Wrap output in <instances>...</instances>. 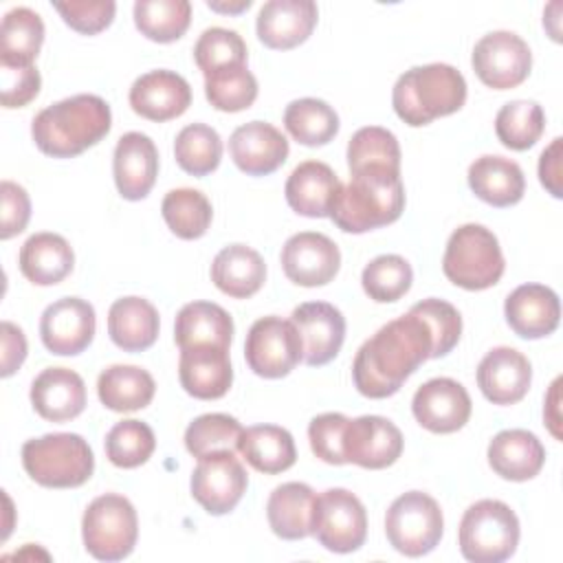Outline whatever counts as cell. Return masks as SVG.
Listing matches in <instances>:
<instances>
[{"label":"cell","instance_id":"obj_1","mask_svg":"<svg viewBox=\"0 0 563 563\" xmlns=\"http://www.w3.org/2000/svg\"><path fill=\"white\" fill-rule=\"evenodd\" d=\"M433 354V336L427 323L407 312L385 323L367 339L352 363V380L367 398L394 396L402 383Z\"/></svg>","mask_w":563,"mask_h":563},{"label":"cell","instance_id":"obj_2","mask_svg":"<svg viewBox=\"0 0 563 563\" xmlns=\"http://www.w3.org/2000/svg\"><path fill=\"white\" fill-rule=\"evenodd\" d=\"M112 128L110 106L97 95L62 99L33 117L31 136L53 158H73L97 145Z\"/></svg>","mask_w":563,"mask_h":563},{"label":"cell","instance_id":"obj_3","mask_svg":"<svg viewBox=\"0 0 563 563\" xmlns=\"http://www.w3.org/2000/svg\"><path fill=\"white\" fill-rule=\"evenodd\" d=\"M405 209V185L400 174L387 169H361L341 185L330 220L345 233H365L387 227Z\"/></svg>","mask_w":563,"mask_h":563},{"label":"cell","instance_id":"obj_4","mask_svg":"<svg viewBox=\"0 0 563 563\" xmlns=\"http://www.w3.org/2000/svg\"><path fill=\"white\" fill-rule=\"evenodd\" d=\"M466 101V79L449 64H424L405 70L391 90L398 119L411 128L457 112Z\"/></svg>","mask_w":563,"mask_h":563},{"label":"cell","instance_id":"obj_5","mask_svg":"<svg viewBox=\"0 0 563 563\" xmlns=\"http://www.w3.org/2000/svg\"><path fill=\"white\" fill-rule=\"evenodd\" d=\"M26 475L46 488H77L95 471L90 444L79 433H46L22 446Z\"/></svg>","mask_w":563,"mask_h":563},{"label":"cell","instance_id":"obj_6","mask_svg":"<svg viewBox=\"0 0 563 563\" xmlns=\"http://www.w3.org/2000/svg\"><path fill=\"white\" fill-rule=\"evenodd\" d=\"M506 262L497 235L482 224H462L446 242L442 271L464 290H486L504 275Z\"/></svg>","mask_w":563,"mask_h":563},{"label":"cell","instance_id":"obj_7","mask_svg":"<svg viewBox=\"0 0 563 563\" xmlns=\"http://www.w3.org/2000/svg\"><path fill=\"white\" fill-rule=\"evenodd\" d=\"M457 543L466 561L501 563L519 545V519L508 504L479 499L462 515Z\"/></svg>","mask_w":563,"mask_h":563},{"label":"cell","instance_id":"obj_8","mask_svg":"<svg viewBox=\"0 0 563 563\" xmlns=\"http://www.w3.org/2000/svg\"><path fill=\"white\" fill-rule=\"evenodd\" d=\"M81 537L88 554L99 561L130 556L139 537V519L132 501L117 493L92 499L81 519Z\"/></svg>","mask_w":563,"mask_h":563},{"label":"cell","instance_id":"obj_9","mask_svg":"<svg viewBox=\"0 0 563 563\" xmlns=\"http://www.w3.org/2000/svg\"><path fill=\"white\" fill-rule=\"evenodd\" d=\"M444 517L440 504L422 493L409 490L391 501L385 515L389 545L405 556L429 554L442 539Z\"/></svg>","mask_w":563,"mask_h":563},{"label":"cell","instance_id":"obj_10","mask_svg":"<svg viewBox=\"0 0 563 563\" xmlns=\"http://www.w3.org/2000/svg\"><path fill=\"white\" fill-rule=\"evenodd\" d=\"M244 358L253 374L262 378L288 376L303 361L299 330L290 319L275 314L257 319L246 334Z\"/></svg>","mask_w":563,"mask_h":563},{"label":"cell","instance_id":"obj_11","mask_svg":"<svg viewBox=\"0 0 563 563\" xmlns=\"http://www.w3.org/2000/svg\"><path fill=\"white\" fill-rule=\"evenodd\" d=\"M312 534L336 554L358 550L367 537V512L361 499L345 488H328L317 497Z\"/></svg>","mask_w":563,"mask_h":563},{"label":"cell","instance_id":"obj_12","mask_svg":"<svg viewBox=\"0 0 563 563\" xmlns=\"http://www.w3.org/2000/svg\"><path fill=\"white\" fill-rule=\"evenodd\" d=\"M471 64L482 84L493 90H508L523 84L530 75L532 53L517 33L493 31L475 44Z\"/></svg>","mask_w":563,"mask_h":563},{"label":"cell","instance_id":"obj_13","mask_svg":"<svg viewBox=\"0 0 563 563\" xmlns=\"http://www.w3.org/2000/svg\"><path fill=\"white\" fill-rule=\"evenodd\" d=\"M249 475L233 451L198 457L191 473V495L209 515L231 512L246 493Z\"/></svg>","mask_w":563,"mask_h":563},{"label":"cell","instance_id":"obj_14","mask_svg":"<svg viewBox=\"0 0 563 563\" xmlns=\"http://www.w3.org/2000/svg\"><path fill=\"white\" fill-rule=\"evenodd\" d=\"M95 328V308L79 297H62L53 301L40 319L42 343L57 356L81 354L92 343Z\"/></svg>","mask_w":563,"mask_h":563},{"label":"cell","instance_id":"obj_15","mask_svg":"<svg viewBox=\"0 0 563 563\" xmlns=\"http://www.w3.org/2000/svg\"><path fill=\"white\" fill-rule=\"evenodd\" d=\"M282 268L297 286H325L341 268V251L328 235L301 231L286 240L282 249Z\"/></svg>","mask_w":563,"mask_h":563},{"label":"cell","instance_id":"obj_16","mask_svg":"<svg viewBox=\"0 0 563 563\" xmlns=\"http://www.w3.org/2000/svg\"><path fill=\"white\" fill-rule=\"evenodd\" d=\"M471 396L453 378L440 376L420 385L411 400L413 418L431 433H455L471 418Z\"/></svg>","mask_w":563,"mask_h":563},{"label":"cell","instance_id":"obj_17","mask_svg":"<svg viewBox=\"0 0 563 563\" xmlns=\"http://www.w3.org/2000/svg\"><path fill=\"white\" fill-rule=\"evenodd\" d=\"M400 429L383 416H358L347 420L343 435L345 462L378 471L391 466L402 453Z\"/></svg>","mask_w":563,"mask_h":563},{"label":"cell","instance_id":"obj_18","mask_svg":"<svg viewBox=\"0 0 563 563\" xmlns=\"http://www.w3.org/2000/svg\"><path fill=\"white\" fill-rule=\"evenodd\" d=\"M290 321L299 330L303 363L319 367L330 363L345 341V317L325 301H308L292 310Z\"/></svg>","mask_w":563,"mask_h":563},{"label":"cell","instance_id":"obj_19","mask_svg":"<svg viewBox=\"0 0 563 563\" xmlns=\"http://www.w3.org/2000/svg\"><path fill=\"white\" fill-rule=\"evenodd\" d=\"M317 20L319 9L312 0H268L257 13L255 31L264 46L288 51L310 37Z\"/></svg>","mask_w":563,"mask_h":563},{"label":"cell","instance_id":"obj_20","mask_svg":"<svg viewBox=\"0 0 563 563\" xmlns=\"http://www.w3.org/2000/svg\"><path fill=\"white\" fill-rule=\"evenodd\" d=\"M229 152L240 172L266 176L279 169L288 158L286 136L266 121H249L233 130Z\"/></svg>","mask_w":563,"mask_h":563},{"label":"cell","instance_id":"obj_21","mask_svg":"<svg viewBox=\"0 0 563 563\" xmlns=\"http://www.w3.org/2000/svg\"><path fill=\"white\" fill-rule=\"evenodd\" d=\"M178 378L183 389L198 400L222 398L233 383L229 347L202 343L180 350Z\"/></svg>","mask_w":563,"mask_h":563},{"label":"cell","instance_id":"obj_22","mask_svg":"<svg viewBox=\"0 0 563 563\" xmlns=\"http://www.w3.org/2000/svg\"><path fill=\"white\" fill-rule=\"evenodd\" d=\"M191 103L187 79L174 70H150L130 88L132 110L147 121H169L180 117Z\"/></svg>","mask_w":563,"mask_h":563},{"label":"cell","instance_id":"obj_23","mask_svg":"<svg viewBox=\"0 0 563 563\" xmlns=\"http://www.w3.org/2000/svg\"><path fill=\"white\" fill-rule=\"evenodd\" d=\"M532 383L530 361L515 347H493L477 365V385L493 405L519 402Z\"/></svg>","mask_w":563,"mask_h":563},{"label":"cell","instance_id":"obj_24","mask_svg":"<svg viewBox=\"0 0 563 563\" xmlns=\"http://www.w3.org/2000/svg\"><path fill=\"white\" fill-rule=\"evenodd\" d=\"M112 174L125 200H143L158 176V150L147 134L128 132L117 141Z\"/></svg>","mask_w":563,"mask_h":563},{"label":"cell","instance_id":"obj_25","mask_svg":"<svg viewBox=\"0 0 563 563\" xmlns=\"http://www.w3.org/2000/svg\"><path fill=\"white\" fill-rule=\"evenodd\" d=\"M504 314L517 336L543 339L559 328L561 303L552 288L543 284H521L506 297Z\"/></svg>","mask_w":563,"mask_h":563},{"label":"cell","instance_id":"obj_26","mask_svg":"<svg viewBox=\"0 0 563 563\" xmlns=\"http://www.w3.org/2000/svg\"><path fill=\"white\" fill-rule=\"evenodd\" d=\"M31 405L48 422L77 418L86 407L84 378L68 367H46L31 383Z\"/></svg>","mask_w":563,"mask_h":563},{"label":"cell","instance_id":"obj_27","mask_svg":"<svg viewBox=\"0 0 563 563\" xmlns=\"http://www.w3.org/2000/svg\"><path fill=\"white\" fill-rule=\"evenodd\" d=\"M341 189L334 169L321 161L299 163L286 180L288 207L306 218H330L332 202Z\"/></svg>","mask_w":563,"mask_h":563},{"label":"cell","instance_id":"obj_28","mask_svg":"<svg viewBox=\"0 0 563 563\" xmlns=\"http://www.w3.org/2000/svg\"><path fill=\"white\" fill-rule=\"evenodd\" d=\"M545 449L541 440L526 429L499 431L488 444L490 468L510 482H528L543 468Z\"/></svg>","mask_w":563,"mask_h":563},{"label":"cell","instance_id":"obj_29","mask_svg":"<svg viewBox=\"0 0 563 563\" xmlns=\"http://www.w3.org/2000/svg\"><path fill=\"white\" fill-rule=\"evenodd\" d=\"M471 191L490 207H512L523 198L526 178L521 167L504 156L486 154L468 167Z\"/></svg>","mask_w":563,"mask_h":563},{"label":"cell","instance_id":"obj_30","mask_svg":"<svg viewBox=\"0 0 563 563\" xmlns=\"http://www.w3.org/2000/svg\"><path fill=\"white\" fill-rule=\"evenodd\" d=\"M314 490L303 482H286L277 486L266 504L271 530L286 541L306 539L312 534L314 519Z\"/></svg>","mask_w":563,"mask_h":563},{"label":"cell","instance_id":"obj_31","mask_svg":"<svg viewBox=\"0 0 563 563\" xmlns=\"http://www.w3.org/2000/svg\"><path fill=\"white\" fill-rule=\"evenodd\" d=\"M22 275L35 286H55L70 275L75 253L66 238L57 233H33L20 249L18 257Z\"/></svg>","mask_w":563,"mask_h":563},{"label":"cell","instance_id":"obj_32","mask_svg":"<svg viewBox=\"0 0 563 563\" xmlns=\"http://www.w3.org/2000/svg\"><path fill=\"white\" fill-rule=\"evenodd\" d=\"M211 282L233 299H249L264 286L266 264L255 249L229 244L211 262Z\"/></svg>","mask_w":563,"mask_h":563},{"label":"cell","instance_id":"obj_33","mask_svg":"<svg viewBox=\"0 0 563 563\" xmlns=\"http://www.w3.org/2000/svg\"><path fill=\"white\" fill-rule=\"evenodd\" d=\"M158 310L143 297H121L108 310V334L123 352H143L158 339Z\"/></svg>","mask_w":563,"mask_h":563},{"label":"cell","instance_id":"obj_34","mask_svg":"<svg viewBox=\"0 0 563 563\" xmlns=\"http://www.w3.org/2000/svg\"><path fill=\"white\" fill-rule=\"evenodd\" d=\"M233 339L231 314L213 301H191L180 308L174 323V341L180 350L191 345H220L229 347Z\"/></svg>","mask_w":563,"mask_h":563},{"label":"cell","instance_id":"obj_35","mask_svg":"<svg viewBox=\"0 0 563 563\" xmlns=\"http://www.w3.org/2000/svg\"><path fill=\"white\" fill-rule=\"evenodd\" d=\"M238 451L255 471L266 475L284 473L297 460L290 431L277 424H255L244 429L238 442Z\"/></svg>","mask_w":563,"mask_h":563},{"label":"cell","instance_id":"obj_36","mask_svg":"<svg viewBox=\"0 0 563 563\" xmlns=\"http://www.w3.org/2000/svg\"><path fill=\"white\" fill-rule=\"evenodd\" d=\"M156 383L152 374L136 365H110L99 374L97 394L110 411H139L154 398Z\"/></svg>","mask_w":563,"mask_h":563},{"label":"cell","instance_id":"obj_37","mask_svg":"<svg viewBox=\"0 0 563 563\" xmlns=\"http://www.w3.org/2000/svg\"><path fill=\"white\" fill-rule=\"evenodd\" d=\"M44 42V22L29 7H15L4 13L0 26V64H33Z\"/></svg>","mask_w":563,"mask_h":563},{"label":"cell","instance_id":"obj_38","mask_svg":"<svg viewBox=\"0 0 563 563\" xmlns=\"http://www.w3.org/2000/svg\"><path fill=\"white\" fill-rule=\"evenodd\" d=\"M284 125L297 143L308 147H319L330 143L336 136L339 114L323 99L303 97L286 106Z\"/></svg>","mask_w":563,"mask_h":563},{"label":"cell","instance_id":"obj_39","mask_svg":"<svg viewBox=\"0 0 563 563\" xmlns=\"http://www.w3.org/2000/svg\"><path fill=\"white\" fill-rule=\"evenodd\" d=\"M161 213L169 231L180 240L202 238L213 218L209 198L191 187L167 191L161 202Z\"/></svg>","mask_w":563,"mask_h":563},{"label":"cell","instance_id":"obj_40","mask_svg":"<svg viewBox=\"0 0 563 563\" xmlns=\"http://www.w3.org/2000/svg\"><path fill=\"white\" fill-rule=\"evenodd\" d=\"M191 22V4L187 0H136L134 24L152 42L169 44L185 35Z\"/></svg>","mask_w":563,"mask_h":563},{"label":"cell","instance_id":"obj_41","mask_svg":"<svg viewBox=\"0 0 563 563\" xmlns=\"http://www.w3.org/2000/svg\"><path fill=\"white\" fill-rule=\"evenodd\" d=\"M350 174L361 169H387L400 174V145L394 132L367 125L352 134L347 143Z\"/></svg>","mask_w":563,"mask_h":563},{"label":"cell","instance_id":"obj_42","mask_svg":"<svg viewBox=\"0 0 563 563\" xmlns=\"http://www.w3.org/2000/svg\"><path fill=\"white\" fill-rule=\"evenodd\" d=\"M545 130V114L537 101L517 99L499 108L495 117V134L508 150H530Z\"/></svg>","mask_w":563,"mask_h":563},{"label":"cell","instance_id":"obj_43","mask_svg":"<svg viewBox=\"0 0 563 563\" xmlns=\"http://www.w3.org/2000/svg\"><path fill=\"white\" fill-rule=\"evenodd\" d=\"M174 156L183 172L191 176H207L220 165L222 139L207 123H189L176 134Z\"/></svg>","mask_w":563,"mask_h":563},{"label":"cell","instance_id":"obj_44","mask_svg":"<svg viewBox=\"0 0 563 563\" xmlns=\"http://www.w3.org/2000/svg\"><path fill=\"white\" fill-rule=\"evenodd\" d=\"M207 101L220 112H240L257 99V79L246 64L227 66L205 75Z\"/></svg>","mask_w":563,"mask_h":563},{"label":"cell","instance_id":"obj_45","mask_svg":"<svg viewBox=\"0 0 563 563\" xmlns=\"http://www.w3.org/2000/svg\"><path fill=\"white\" fill-rule=\"evenodd\" d=\"M413 271L411 264L400 255H378L374 257L361 275L363 290L369 299L378 303H391L405 297L411 288Z\"/></svg>","mask_w":563,"mask_h":563},{"label":"cell","instance_id":"obj_46","mask_svg":"<svg viewBox=\"0 0 563 563\" xmlns=\"http://www.w3.org/2000/svg\"><path fill=\"white\" fill-rule=\"evenodd\" d=\"M154 449V431L141 420H121L106 435V455L119 468H136L145 464Z\"/></svg>","mask_w":563,"mask_h":563},{"label":"cell","instance_id":"obj_47","mask_svg":"<svg viewBox=\"0 0 563 563\" xmlns=\"http://www.w3.org/2000/svg\"><path fill=\"white\" fill-rule=\"evenodd\" d=\"M242 431V424L229 413H205L189 422L185 446L196 460L216 451H235Z\"/></svg>","mask_w":563,"mask_h":563},{"label":"cell","instance_id":"obj_48","mask_svg":"<svg viewBox=\"0 0 563 563\" xmlns=\"http://www.w3.org/2000/svg\"><path fill=\"white\" fill-rule=\"evenodd\" d=\"M249 51L238 31L222 29V26H211L202 31L194 46V59L196 66L202 70V75H209L213 70L235 66V64H246Z\"/></svg>","mask_w":563,"mask_h":563},{"label":"cell","instance_id":"obj_49","mask_svg":"<svg viewBox=\"0 0 563 563\" xmlns=\"http://www.w3.org/2000/svg\"><path fill=\"white\" fill-rule=\"evenodd\" d=\"M409 310L416 312L431 330V336H433L431 358L446 356L457 345L460 334H462V317L453 303H449L444 299L429 297V299L413 303Z\"/></svg>","mask_w":563,"mask_h":563},{"label":"cell","instance_id":"obj_50","mask_svg":"<svg viewBox=\"0 0 563 563\" xmlns=\"http://www.w3.org/2000/svg\"><path fill=\"white\" fill-rule=\"evenodd\" d=\"M347 416L336 413V411H328L321 416H314L308 424V440H310V449L312 453L325 462V464H347L345 462V453H343V435H345V427H347Z\"/></svg>","mask_w":563,"mask_h":563},{"label":"cell","instance_id":"obj_51","mask_svg":"<svg viewBox=\"0 0 563 563\" xmlns=\"http://www.w3.org/2000/svg\"><path fill=\"white\" fill-rule=\"evenodd\" d=\"M55 11L62 15V20L81 35H95L110 26L114 20L117 4L112 0H99V2H55Z\"/></svg>","mask_w":563,"mask_h":563},{"label":"cell","instance_id":"obj_52","mask_svg":"<svg viewBox=\"0 0 563 563\" xmlns=\"http://www.w3.org/2000/svg\"><path fill=\"white\" fill-rule=\"evenodd\" d=\"M0 84H2V106L22 108L37 97L42 77L33 64H26V66L0 64Z\"/></svg>","mask_w":563,"mask_h":563},{"label":"cell","instance_id":"obj_53","mask_svg":"<svg viewBox=\"0 0 563 563\" xmlns=\"http://www.w3.org/2000/svg\"><path fill=\"white\" fill-rule=\"evenodd\" d=\"M0 196H2L0 238L9 240L26 229L29 218H31V200H29L26 189L11 180H2Z\"/></svg>","mask_w":563,"mask_h":563},{"label":"cell","instance_id":"obj_54","mask_svg":"<svg viewBox=\"0 0 563 563\" xmlns=\"http://www.w3.org/2000/svg\"><path fill=\"white\" fill-rule=\"evenodd\" d=\"M0 336H2V378H9L15 369H20V365L26 358V339L24 332L11 323V321H2L0 325Z\"/></svg>","mask_w":563,"mask_h":563},{"label":"cell","instance_id":"obj_55","mask_svg":"<svg viewBox=\"0 0 563 563\" xmlns=\"http://www.w3.org/2000/svg\"><path fill=\"white\" fill-rule=\"evenodd\" d=\"M561 154H563V139L556 136L539 156V180L548 189L552 198L563 196L561 187Z\"/></svg>","mask_w":563,"mask_h":563},{"label":"cell","instance_id":"obj_56","mask_svg":"<svg viewBox=\"0 0 563 563\" xmlns=\"http://www.w3.org/2000/svg\"><path fill=\"white\" fill-rule=\"evenodd\" d=\"M559 385H561V378H556L552 385H550V394L545 398V407H543V418H545V424L550 429V433L561 440V431H559Z\"/></svg>","mask_w":563,"mask_h":563},{"label":"cell","instance_id":"obj_57","mask_svg":"<svg viewBox=\"0 0 563 563\" xmlns=\"http://www.w3.org/2000/svg\"><path fill=\"white\" fill-rule=\"evenodd\" d=\"M209 4V9H213V11H218V13H240V11H244V9H249L253 2L251 0H240V2H235V4H227V2H207Z\"/></svg>","mask_w":563,"mask_h":563}]
</instances>
